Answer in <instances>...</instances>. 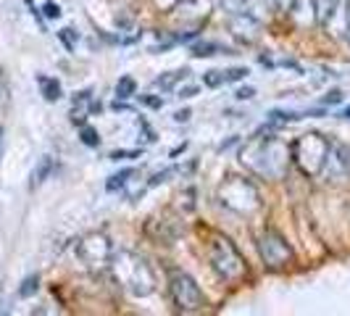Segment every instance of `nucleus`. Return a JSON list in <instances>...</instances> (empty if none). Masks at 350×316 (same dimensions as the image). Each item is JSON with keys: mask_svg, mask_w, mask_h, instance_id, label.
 <instances>
[{"mask_svg": "<svg viewBox=\"0 0 350 316\" xmlns=\"http://www.w3.org/2000/svg\"><path fill=\"white\" fill-rule=\"evenodd\" d=\"M240 161L253 174L266 176V179H282V174L290 166V148L280 137H274V135L263 137L261 132H258L240 150Z\"/></svg>", "mask_w": 350, "mask_h": 316, "instance_id": "1", "label": "nucleus"}, {"mask_svg": "<svg viewBox=\"0 0 350 316\" xmlns=\"http://www.w3.org/2000/svg\"><path fill=\"white\" fill-rule=\"evenodd\" d=\"M108 266L113 272V280L119 282V287H122L124 293H129L132 298H148V295L156 293V272L137 253L119 250V253L111 256Z\"/></svg>", "mask_w": 350, "mask_h": 316, "instance_id": "2", "label": "nucleus"}, {"mask_svg": "<svg viewBox=\"0 0 350 316\" xmlns=\"http://www.w3.org/2000/svg\"><path fill=\"white\" fill-rule=\"evenodd\" d=\"M208 261L211 269L219 274V280L229 282V285H237V282H243L247 277V261L227 235H219V232L211 235Z\"/></svg>", "mask_w": 350, "mask_h": 316, "instance_id": "3", "label": "nucleus"}, {"mask_svg": "<svg viewBox=\"0 0 350 316\" xmlns=\"http://www.w3.org/2000/svg\"><path fill=\"white\" fill-rule=\"evenodd\" d=\"M329 145H332V140L324 137L321 132H306L290 145V161L298 166V172L303 176H311V179L321 176Z\"/></svg>", "mask_w": 350, "mask_h": 316, "instance_id": "4", "label": "nucleus"}, {"mask_svg": "<svg viewBox=\"0 0 350 316\" xmlns=\"http://www.w3.org/2000/svg\"><path fill=\"white\" fill-rule=\"evenodd\" d=\"M219 203L229 209L232 213H240V216H253L256 211H261L263 200L261 193L256 187L253 179L240 174H229L221 185H219Z\"/></svg>", "mask_w": 350, "mask_h": 316, "instance_id": "5", "label": "nucleus"}, {"mask_svg": "<svg viewBox=\"0 0 350 316\" xmlns=\"http://www.w3.org/2000/svg\"><path fill=\"white\" fill-rule=\"evenodd\" d=\"M169 295L174 300L176 311L182 314H198L206 308V295L203 290L198 287V282L182 272V269H172L169 272Z\"/></svg>", "mask_w": 350, "mask_h": 316, "instance_id": "6", "label": "nucleus"}, {"mask_svg": "<svg viewBox=\"0 0 350 316\" xmlns=\"http://www.w3.org/2000/svg\"><path fill=\"white\" fill-rule=\"evenodd\" d=\"M258 253H261L263 266L266 269H274V272L290 266L293 259H295L290 243L282 237L277 229H263L261 235H258Z\"/></svg>", "mask_w": 350, "mask_h": 316, "instance_id": "7", "label": "nucleus"}, {"mask_svg": "<svg viewBox=\"0 0 350 316\" xmlns=\"http://www.w3.org/2000/svg\"><path fill=\"white\" fill-rule=\"evenodd\" d=\"M77 256L88 269H105L113 256V246L103 232H90L77 243Z\"/></svg>", "mask_w": 350, "mask_h": 316, "instance_id": "8", "label": "nucleus"}, {"mask_svg": "<svg viewBox=\"0 0 350 316\" xmlns=\"http://www.w3.org/2000/svg\"><path fill=\"white\" fill-rule=\"evenodd\" d=\"M229 32L237 37L240 42H245V45H256L261 40V21L253 18L250 14H245V11L232 14V18H229Z\"/></svg>", "mask_w": 350, "mask_h": 316, "instance_id": "9", "label": "nucleus"}, {"mask_svg": "<svg viewBox=\"0 0 350 316\" xmlns=\"http://www.w3.org/2000/svg\"><path fill=\"white\" fill-rule=\"evenodd\" d=\"M329 179H342L350 174V150L340 142L329 145V153H327V163H324V172Z\"/></svg>", "mask_w": 350, "mask_h": 316, "instance_id": "10", "label": "nucleus"}, {"mask_svg": "<svg viewBox=\"0 0 350 316\" xmlns=\"http://www.w3.org/2000/svg\"><path fill=\"white\" fill-rule=\"evenodd\" d=\"M290 21L298 29H311L319 24V11H316V0H293L290 11H287Z\"/></svg>", "mask_w": 350, "mask_h": 316, "instance_id": "11", "label": "nucleus"}, {"mask_svg": "<svg viewBox=\"0 0 350 316\" xmlns=\"http://www.w3.org/2000/svg\"><path fill=\"white\" fill-rule=\"evenodd\" d=\"M100 111V103L98 101H92V90H82V92H77L74 95V105H71V124H82L88 122L92 114H98Z\"/></svg>", "mask_w": 350, "mask_h": 316, "instance_id": "12", "label": "nucleus"}, {"mask_svg": "<svg viewBox=\"0 0 350 316\" xmlns=\"http://www.w3.org/2000/svg\"><path fill=\"white\" fill-rule=\"evenodd\" d=\"M187 77H190V69L166 71V74H161V77H156V79H153V85H150V88L161 90V92H172V90H176V85H182Z\"/></svg>", "mask_w": 350, "mask_h": 316, "instance_id": "13", "label": "nucleus"}, {"mask_svg": "<svg viewBox=\"0 0 350 316\" xmlns=\"http://www.w3.org/2000/svg\"><path fill=\"white\" fill-rule=\"evenodd\" d=\"M37 85H40V95H42L48 103H55V101H61V95H64V88H61V82H58L55 77H48V74H37Z\"/></svg>", "mask_w": 350, "mask_h": 316, "instance_id": "14", "label": "nucleus"}, {"mask_svg": "<svg viewBox=\"0 0 350 316\" xmlns=\"http://www.w3.org/2000/svg\"><path fill=\"white\" fill-rule=\"evenodd\" d=\"M53 172H55V161H53L51 156H42V158H40V163L35 166L32 176H29V187H32V190H35V187H40V185H42V182L53 174Z\"/></svg>", "mask_w": 350, "mask_h": 316, "instance_id": "15", "label": "nucleus"}, {"mask_svg": "<svg viewBox=\"0 0 350 316\" xmlns=\"http://www.w3.org/2000/svg\"><path fill=\"white\" fill-rule=\"evenodd\" d=\"M245 14H250L253 18H263L271 16V11H274V0H245V8H243Z\"/></svg>", "mask_w": 350, "mask_h": 316, "instance_id": "16", "label": "nucleus"}, {"mask_svg": "<svg viewBox=\"0 0 350 316\" xmlns=\"http://www.w3.org/2000/svg\"><path fill=\"white\" fill-rule=\"evenodd\" d=\"M340 3L342 0H316V11H319V24L321 27H327L332 21V16L340 11Z\"/></svg>", "mask_w": 350, "mask_h": 316, "instance_id": "17", "label": "nucleus"}, {"mask_svg": "<svg viewBox=\"0 0 350 316\" xmlns=\"http://www.w3.org/2000/svg\"><path fill=\"white\" fill-rule=\"evenodd\" d=\"M135 174H137L135 169H119L116 174L108 176V182H105V190H108V193H116V190H124V187H126V182H129V179H132Z\"/></svg>", "mask_w": 350, "mask_h": 316, "instance_id": "18", "label": "nucleus"}, {"mask_svg": "<svg viewBox=\"0 0 350 316\" xmlns=\"http://www.w3.org/2000/svg\"><path fill=\"white\" fill-rule=\"evenodd\" d=\"M216 53H232L227 48H221V42H213V40H203V42H195L193 45V55L195 58H211Z\"/></svg>", "mask_w": 350, "mask_h": 316, "instance_id": "19", "label": "nucleus"}, {"mask_svg": "<svg viewBox=\"0 0 350 316\" xmlns=\"http://www.w3.org/2000/svg\"><path fill=\"white\" fill-rule=\"evenodd\" d=\"M135 92H137L135 77H122V79L116 82V98H119V101H129Z\"/></svg>", "mask_w": 350, "mask_h": 316, "instance_id": "20", "label": "nucleus"}, {"mask_svg": "<svg viewBox=\"0 0 350 316\" xmlns=\"http://www.w3.org/2000/svg\"><path fill=\"white\" fill-rule=\"evenodd\" d=\"M37 290H40V277L32 274V277H27V280L21 282V287H18V298H32Z\"/></svg>", "mask_w": 350, "mask_h": 316, "instance_id": "21", "label": "nucleus"}, {"mask_svg": "<svg viewBox=\"0 0 350 316\" xmlns=\"http://www.w3.org/2000/svg\"><path fill=\"white\" fill-rule=\"evenodd\" d=\"M79 140L85 142L88 148H98L100 145V135H98V129H92L88 124H82V129H79Z\"/></svg>", "mask_w": 350, "mask_h": 316, "instance_id": "22", "label": "nucleus"}, {"mask_svg": "<svg viewBox=\"0 0 350 316\" xmlns=\"http://www.w3.org/2000/svg\"><path fill=\"white\" fill-rule=\"evenodd\" d=\"M58 40L64 42V48H66V51H74V48H77V42H79V35H77L71 27H64V29L58 32Z\"/></svg>", "mask_w": 350, "mask_h": 316, "instance_id": "23", "label": "nucleus"}, {"mask_svg": "<svg viewBox=\"0 0 350 316\" xmlns=\"http://www.w3.org/2000/svg\"><path fill=\"white\" fill-rule=\"evenodd\" d=\"M203 85L206 88H221L224 85V71H219V69H211L203 74Z\"/></svg>", "mask_w": 350, "mask_h": 316, "instance_id": "24", "label": "nucleus"}, {"mask_svg": "<svg viewBox=\"0 0 350 316\" xmlns=\"http://www.w3.org/2000/svg\"><path fill=\"white\" fill-rule=\"evenodd\" d=\"M245 77H247L245 66H232V69H224V85H227V82H240V79H245Z\"/></svg>", "mask_w": 350, "mask_h": 316, "instance_id": "25", "label": "nucleus"}, {"mask_svg": "<svg viewBox=\"0 0 350 316\" xmlns=\"http://www.w3.org/2000/svg\"><path fill=\"white\" fill-rule=\"evenodd\" d=\"M219 3H221V8L227 11L229 16H232V14H240V11L245 8V0H219Z\"/></svg>", "mask_w": 350, "mask_h": 316, "instance_id": "26", "label": "nucleus"}, {"mask_svg": "<svg viewBox=\"0 0 350 316\" xmlns=\"http://www.w3.org/2000/svg\"><path fill=\"white\" fill-rule=\"evenodd\" d=\"M176 174V169H163V172H156V174L148 179V185L150 187H156V185H163V182H169V176Z\"/></svg>", "mask_w": 350, "mask_h": 316, "instance_id": "27", "label": "nucleus"}, {"mask_svg": "<svg viewBox=\"0 0 350 316\" xmlns=\"http://www.w3.org/2000/svg\"><path fill=\"white\" fill-rule=\"evenodd\" d=\"M153 3H156L158 11H163V14H174L182 0H153Z\"/></svg>", "mask_w": 350, "mask_h": 316, "instance_id": "28", "label": "nucleus"}, {"mask_svg": "<svg viewBox=\"0 0 350 316\" xmlns=\"http://www.w3.org/2000/svg\"><path fill=\"white\" fill-rule=\"evenodd\" d=\"M42 16L45 18H61V8H58V3L48 0V3L42 5Z\"/></svg>", "mask_w": 350, "mask_h": 316, "instance_id": "29", "label": "nucleus"}, {"mask_svg": "<svg viewBox=\"0 0 350 316\" xmlns=\"http://www.w3.org/2000/svg\"><path fill=\"white\" fill-rule=\"evenodd\" d=\"M321 103L324 105H337V103H342V92L340 90H329L324 98H321Z\"/></svg>", "mask_w": 350, "mask_h": 316, "instance_id": "30", "label": "nucleus"}, {"mask_svg": "<svg viewBox=\"0 0 350 316\" xmlns=\"http://www.w3.org/2000/svg\"><path fill=\"white\" fill-rule=\"evenodd\" d=\"M234 98H237V101H253V98H256V90H253V88H240L237 92H234Z\"/></svg>", "mask_w": 350, "mask_h": 316, "instance_id": "31", "label": "nucleus"}, {"mask_svg": "<svg viewBox=\"0 0 350 316\" xmlns=\"http://www.w3.org/2000/svg\"><path fill=\"white\" fill-rule=\"evenodd\" d=\"M140 103L150 105V108H163V101L156 98V95H140Z\"/></svg>", "mask_w": 350, "mask_h": 316, "instance_id": "32", "label": "nucleus"}, {"mask_svg": "<svg viewBox=\"0 0 350 316\" xmlns=\"http://www.w3.org/2000/svg\"><path fill=\"white\" fill-rule=\"evenodd\" d=\"M195 95H198V88H176V98H185V101H187V98H195Z\"/></svg>", "mask_w": 350, "mask_h": 316, "instance_id": "33", "label": "nucleus"}, {"mask_svg": "<svg viewBox=\"0 0 350 316\" xmlns=\"http://www.w3.org/2000/svg\"><path fill=\"white\" fill-rule=\"evenodd\" d=\"M190 116H193V114H190V108H182V111H176L174 114V122L185 124V122H190Z\"/></svg>", "mask_w": 350, "mask_h": 316, "instance_id": "34", "label": "nucleus"}, {"mask_svg": "<svg viewBox=\"0 0 350 316\" xmlns=\"http://www.w3.org/2000/svg\"><path fill=\"white\" fill-rule=\"evenodd\" d=\"M290 5H293V0H274V8H277V11H284V14L290 11Z\"/></svg>", "mask_w": 350, "mask_h": 316, "instance_id": "35", "label": "nucleus"}, {"mask_svg": "<svg viewBox=\"0 0 350 316\" xmlns=\"http://www.w3.org/2000/svg\"><path fill=\"white\" fill-rule=\"evenodd\" d=\"M24 3H27V8H29V14H32V16H35L37 21H40V24H42V16H40V11H37V5H35V3H32V0H24Z\"/></svg>", "mask_w": 350, "mask_h": 316, "instance_id": "36", "label": "nucleus"}, {"mask_svg": "<svg viewBox=\"0 0 350 316\" xmlns=\"http://www.w3.org/2000/svg\"><path fill=\"white\" fill-rule=\"evenodd\" d=\"M345 24L350 27V0H345Z\"/></svg>", "mask_w": 350, "mask_h": 316, "instance_id": "37", "label": "nucleus"}, {"mask_svg": "<svg viewBox=\"0 0 350 316\" xmlns=\"http://www.w3.org/2000/svg\"><path fill=\"white\" fill-rule=\"evenodd\" d=\"M340 116H342V119H350V105H348V108H342V111H340Z\"/></svg>", "mask_w": 350, "mask_h": 316, "instance_id": "38", "label": "nucleus"}, {"mask_svg": "<svg viewBox=\"0 0 350 316\" xmlns=\"http://www.w3.org/2000/svg\"><path fill=\"white\" fill-rule=\"evenodd\" d=\"M0 158H3V127H0Z\"/></svg>", "mask_w": 350, "mask_h": 316, "instance_id": "39", "label": "nucleus"}, {"mask_svg": "<svg viewBox=\"0 0 350 316\" xmlns=\"http://www.w3.org/2000/svg\"><path fill=\"white\" fill-rule=\"evenodd\" d=\"M345 32H348V42H350V27H348V29H345Z\"/></svg>", "mask_w": 350, "mask_h": 316, "instance_id": "40", "label": "nucleus"}]
</instances>
